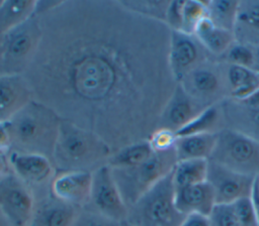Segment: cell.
Segmentation results:
<instances>
[{"instance_id":"18","label":"cell","mask_w":259,"mask_h":226,"mask_svg":"<svg viewBox=\"0 0 259 226\" xmlns=\"http://www.w3.org/2000/svg\"><path fill=\"white\" fill-rule=\"evenodd\" d=\"M175 205L184 216L192 213L208 216L215 205L213 191L207 182L175 189Z\"/></svg>"},{"instance_id":"9","label":"cell","mask_w":259,"mask_h":226,"mask_svg":"<svg viewBox=\"0 0 259 226\" xmlns=\"http://www.w3.org/2000/svg\"><path fill=\"white\" fill-rule=\"evenodd\" d=\"M8 156L12 172L31 190L34 199L51 192L56 170L49 157L17 151H10Z\"/></svg>"},{"instance_id":"5","label":"cell","mask_w":259,"mask_h":226,"mask_svg":"<svg viewBox=\"0 0 259 226\" xmlns=\"http://www.w3.org/2000/svg\"><path fill=\"white\" fill-rule=\"evenodd\" d=\"M184 217L175 205V189L170 173L128 208L125 220L135 226H180Z\"/></svg>"},{"instance_id":"19","label":"cell","mask_w":259,"mask_h":226,"mask_svg":"<svg viewBox=\"0 0 259 226\" xmlns=\"http://www.w3.org/2000/svg\"><path fill=\"white\" fill-rule=\"evenodd\" d=\"M234 34L240 43L259 45V1H239Z\"/></svg>"},{"instance_id":"8","label":"cell","mask_w":259,"mask_h":226,"mask_svg":"<svg viewBox=\"0 0 259 226\" xmlns=\"http://www.w3.org/2000/svg\"><path fill=\"white\" fill-rule=\"evenodd\" d=\"M84 208L93 210L116 222L126 219L128 208L119 193L111 168L107 164L92 173L90 198Z\"/></svg>"},{"instance_id":"46","label":"cell","mask_w":259,"mask_h":226,"mask_svg":"<svg viewBox=\"0 0 259 226\" xmlns=\"http://www.w3.org/2000/svg\"><path fill=\"white\" fill-rule=\"evenodd\" d=\"M258 77H259V72H258Z\"/></svg>"},{"instance_id":"44","label":"cell","mask_w":259,"mask_h":226,"mask_svg":"<svg viewBox=\"0 0 259 226\" xmlns=\"http://www.w3.org/2000/svg\"><path fill=\"white\" fill-rule=\"evenodd\" d=\"M255 187H256V190H257V192L259 194V181L257 180V177H256V180H255Z\"/></svg>"},{"instance_id":"17","label":"cell","mask_w":259,"mask_h":226,"mask_svg":"<svg viewBox=\"0 0 259 226\" xmlns=\"http://www.w3.org/2000/svg\"><path fill=\"white\" fill-rule=\"evenodd\" d=\"M33 100L23 75H0V121H8Z\"/></svg>"},{"instance_id":"38","label":"cell","mask_w":259,"mask_h":226,"mask_svg":"<svg viewBox=\"0 0 259 226\" xmlns=\"http://www.w3.org/2000/svg\"><path fill=\"white\" fill-rule=\"evenodd\" d=\"M247 106V105H246ZM248 124L257 132L259 133V107H250L247 106L246 112Z\"/></svg>"},{"instance_id":"42","label":"cell","mask_w":259,"mask_h":226,"mask_svg":"<svg viewBox=\"0 0 259 226\" xmlns=\"http://www.w3.org/2000/svg\"><path fill=\"white\" fill-rule=\"evenodd\" d=\"M254 54H255V65H254V71L259 72V45L254 46Z\"/></svg>"},{"instance_id":"14","label":"cell","mask_w":259,"mask_h":226,"mask_svg":"<svg viewBox=\"0 0 259 226\" xmlns=\"http://www.w3.org/2000/svg\"><path fill=\"white\" fill-rule=\"evenodd\" d=\"M204 108L206 107L193 99L182 85L177 83L159 117L156 128H167L176 132Z\"/></svg>"},{"instance_id":"34","label":"cell","mask_w":259,"mask_h":226,"mask_svg":"<svg viewBox=\"0 0 259 226\" xmlns=\"http://www.w3.org/2000/svg\"><path fill=\"white\" fill-rule=\"evenodd\" d=\"M116 222L88 208H82L73 226H118Z\"/></svg>"},{"instance_id":"39","label":"cell","mask_w":259,"mask_h":226,"mask_svg":"<svg viewBox=\"0 0 259 226\" xmlns=\"http://www.w3.org/2000/svg\"><path fill=\"white\" fill-rule=\"evenodd\" d=\"M9 153L0 154V180L5 178L7 175L12 173V168L9 162Z\"/></svg>"},{"instance_id":"45","label":"cell","mask_w":259,"mask_h":226,"mask_svg":"<svg viewBox=\"0 0 259 226\" xmlns=\"http://www.w3.org/2000/svg\"><path fill=\"white\" fill-rule=\"evenodd\" d=\"M257 180H258V181H259V175H258V176H257Z\"/></svg>"},{"instance_id":"26","label":"cell","mask_w":259,"mask_h":226,"mask_svg":"<svg viewBox=\"0 0 259 226\" xmlns=\"http://www.w3.org/2000/svg\"><path fill=\"white\" fill-rule=\"evenodd\" d=\"M239 1H206L207 17L217 26L234 32Z\"/></svg>"},{"instance_id":"25","label":"cell","mask_w":259,"mask_h":226,"mask_svg":"<svg viewBox=\"0 0 259 226\" xmlns=\"http://www.w3.org/2000/svg\"><path fill=\"white\" fill-rule=\"evenodd\" d=\"M221 119L220 109L217 105H210L204 108L199 114H197L190 122L176 131L178 137L203 134V133H215L219 132V121Z\"/></svg>"},{"instance_id":"41","label":"cell","mask_w":259,"mask_h":226,"mask_svg":"<svg viewBox=\"0 0 259 226\" xmlns=\"http://www.w3.org/2000/svg\"><path fill=\"white\" fill-rule=\"evenodd\" d=\"M0 226H14L0 209Z\"/></svg>"},{"instance_id":"7","label":"cell","mask_w":259,"mask_h":226,"mask_svg":"<svg viewBox=\"0 0 259 226\" xmlns=\"http://www.w3.org/2000/svg\"><path fill=\"white\" fill-rule=\"evenodd\" d=\"M208 159L234 172L256 178L259 175V140L233 128L220 129Z\"/></svg>"},{"instance_id":"31","label":"cell","mask_w":259,"mask_h":226,"mask_svg":"<svg viewBox=\"0 0 259 226\" xmlns=\"http://www.w3.org/2000/svg\"><path fill=\"white\" fill-rule=\"evenodd\" d=\"M208 219L210 226H240L233 204H215Z\"/></svg>"},{"instance_id":"4","label":"cell","mask_w":259,"mask_h":226,"mask_svg":"<svg viewBox=\"0 0 259 226\" xmlns=\"http://www.w3.org/2000/svg\"><path fill=\"white\" fill-rule=\"evenodd\" d=\"M175 149L154 151L141 164L132 167L111 168L119 193L130 208L160 180L172 173L177 163Z\"/></svg>"},{"instance_id":"28","label":"cell","mask_w":259,"mask_h":226,"mask_svg":"<svg viewBox=\"0 0 259 226\" xmlns=\"http://www.w3.org/2000/svg\"><path fill=\"white\" fill-rule=\"evenodd\" d=\"M128 9L165 22L166 10L170 1H121Z\"/></svg>"},{"instance_id":"22","label":"cell","mask_w":259,"mask_h":226,"mask_svg":"<svg viewBox=\"0 0 259 226\" xmlns=\"http://www.w3.org/2000/svg\"><path fill=\"white\" fill-rule=\"evenodd\" d=\"M34 0H8L0 3V34L19 26L34 15Z\"/></svg>"},{"instance_id":"13","label":"cell","mask_w":259,"mask_h":226,"mask_svg":"<svg viewBox=\"0 0 259 226\" xmlns=\"http://www.w3.org/2000/svg\"><path fill=\"white\" fill-rule=\"evenodd\" d=\"M224 83L228 85L222 70L214 65H206L204 62L191 71L179 84L193 99L207 107L213 105L212 102L221 96Z\"/></svg>"},{"instance_id":"23","label":"cell","mask_w":259,"mask_h":226,"mask_svg":"<svg viewBox=\"0 0 259 226\" xmlns=\"http://www.w3.org/2000/svg\"><path fill=\"white\" fill-rule=\"evenodd\" d=\"M208 159L179 160L172 171V180L175 189L206 182Z\"/></svg>"},{"instance_id":"21","label":"cell","mask_w":259,"mask_h":226,"mask_svg":"<svg viewBox=\"0 0 259 226\" xmlns=\"http://www.w3.org/2000/svg\"><path fill=\"white\" fill-rule=\"evenodd\" d=\"M217 133L218 132L178 137L174 146L177 160L208 159L217 143Z\"/></svg>"},{"instance_id":"16","label":"cell","mask_w":259,"mask_h":226,"mask_svg":"<svg viewBox=\"0 0 259 226\" xmlns=\"http://www.w3.org/2000/svg\"><path fill=\"white\" fill-rule=\"evenodd\" d=\"M91 185V173H60L56 174L51 185V191L57 198L79 208H84L89 202Z\"/></svg>"},{"instance_id":"29","label":"cell","mask_w":259,"mask_h":226,"mask_svg":"<svg viewBox=\"0 0 259 226\" xmlns=\"http://www.w3.org/2000/svg\"><path fill=\"white\" fill-rule=\"evenodd\" d=\"M228 65L249 68L254 71L255 54L254 47L235 41L225 53Z\"/></svg>"},{"instance_id":"36","label":"cell","mask_w":259,"mask_h":226,"mask_svg":"<svg viewBox=\"0 0 259 226\" xmlns=\"http://www.w3.org/2000/svg\"><path fill=\"white\" fill-rule=\"evenodd\" d=\"M11 151V138L7 121H0V154H8Z\"/></svg>"},{"instance_id":"10","label":"cell","mask_w":259,"mask_h":226,"mask_svg":"<svg viewBox=\"0 0 259 226\" xmlns=\"http://www.w3.org/2000/svg\"><path fill=\"white\" fill-rule=\"evenodd\" d=\"M33 208L31 190L13 172L0 180V209L14 226H28Z\"/></svg>"},{"instance_id":"11","label":"cell","mask_w":259,"mask_h":226,"mask_svg":"<svg viewBox=\"0 0 259 226\" xmlns=\"http://www.w3.org/2000/svg\"><path fill=\"white\" fill-rule=\"evenodd\" d=\"M255 177L234 172L208 159L206 182L210 185L215 204H233L237 200L250 197Z\"/></svg>"},{"instance_id":"40","label":"cell","mask_w":259,"mask_h":226,"mask_svg":"<svg viewBox=\"0 0 259 226\" xmlns=\"http://www.w3.org/2000/svg\"><path fill=\"white\" fill-rule=\"evenodd\" d=\"M251 199L254 205V209H255V213H256V217H257V222H258V226H259V194L256 190L255 184H254V188L252 191V195H251Z\"/></svg>"},{"instance_id":"6","label":"cell","mask_w":259,"mask_h":226,"mask_svg":"<svg viewBox=\"0 0 259 226\" xmlns=\"http://www.w3.org/2000/svg\"><path fill=\"white\" fill-rule=\"evenodd\" d=\"M42 37L37 16L0 34V75H23L35 58Z\"/></svg>"},{"instance_id":"20","label":"cell","mask_w":259,"mask_h":226,"mask_svg":"<svg viewBox=\"0 0 259 226\" xmlns=\"http://www.w3.org/2000/svg\"><path fill=\"white\" fill-rule=\"evenodd\" d=\"M205 50L214 55H223L236 41L233 31L217 26L208 17L199 22L193 33Z\"/></svg>"},{"instance_id":"24","label":"cell","mask_w":259,"mask_h":226,"mask_svg":"<svg viewBox=\"0 0 259 226\" xmlns=\"http://www.w3.org/2000/svg\"><path fill=\"white\" fill-rule=\"evenodd\" d=\"M153 152L154 150L148 140L132 143L112 152L107 165L111 168L136 166L147 160Z\"/></svg>"},{"instance_id":"15","label":"cell","mask_w":259,"mask_h":226,"mask_svg":"<svg viewBox=\"0 0 259 226\" xmlns=\"http://www.w3.org/2000/svg\"><path fill=\"white\" fill-rule=\"evenodd\" d=\"M81 209L57 198L51 191L34 199L28 226H73Z\"/></svg>"},{"instance_id":"1","label":"cell","mask_w":259,"mask_h":226,"mask_svg":"<svg viewBox=\"0 0 259 226\" xmlns=\"http://www.w3.org/2000/svg\"><path fill=\"white\" fill-rule=\"evenodd\" d=\"M37 17L42 37L23 74L33 99L112 152L148 140L177 84L166 23L107 0L60 1Z\"/></svg>"},{"instance_id":"2","label":"cell","mask_w":259,"mask_h":226,"mask_svg":"<svg viewBox=\"0 0 259 226\" xmlns=\"http://www.w3.org/2000/svg\"><path fill=\"white\" fill-rule=\"evenodd\" d=\"M112 150L96 133L62 119L52 161L56 174L94 173L107 164Z\"/></svg>"},{"instance_id":"43","label":"cell","mask_w":259,"mask_h":226,"mask_svg":"<svg viewBox=\"0 0 259 226\" xmlns=\"http://www.w3.org/2000/svg\"><path fill=\"white\" fill-rule=\"evenodd\" d=\"M118 226H135V225L132 224V223H130L127 220H123V221L119 222Z\"/></svg>"},{"instance_id":"32","label":"cell","mask_w":259,"mask_h":226,"mask_svg":"<svg viewBox=\"0 0 259 226\" xmlns=\"http://www.w3.org/2000/svg\"><path fill=\"white\" fill-rule=\"evenodd\" d=\"M240 226H258L254 205L250 197H244L233 203Z\"/></svg>"},{"instance_id":"30","label":"cell","mask_w":259,"mask_h":226,"mask_svg":"<svg viewBox=\"0 0 259 226\" xmlns=\"http://www.w3.org/2000/svg\"><path fill=\"white\" fill-rule=\"evenodd\" d=\"M226 76L229 86V93L235 89H238L250 82L259 79L258 73L253 71L252 69L234 65H228Z\"/></svg>"},{"instance_id":"35","label":"cell","mask_w":259,"mask_h":226,"mask_svg":"<svg viewBox=\"0 0 259 226\" xmlns=\"http://www.w3.org/2000/svg\"><path fill=\"white\" fill-rule=\"evenodd\" d=\"M185 1H170L165 15V23L171 30L181 31L183 22V6Z\"/></svg>"},{"instance_id":"33","label":"cell","mask_w":259,"mask_h":226,"mask_svg":"<svg viewBox=\"0 0 259 226\" xmlns=\"http://www.w3.org/2000/svg\"><path fill=\"white\" fill-rule=\"evenodd\" d=\"M178 136L167 128H156L148 138L154 151H165L174 148Z\"/></svg>"},{"instance_id":"12","label":"cell","mask_w":259,"mask_h":226,"mask_svg":"<svg viewBox=\"0 0 259 226\" xmlns=\"http://www.w3.org/2000/svg\"><path fill=\"white\" fill-rule=\"evenodd\" d=\"M205 49L192 34L171 30L168 61L172 76L180 83L191 71L205 62Z\"/></svg>"},{"instance_id":"3","label":"cell","mask_w":259,"mask_h":226,"mask_svg":"<svg viewBox=\"0 0 259 226\" xmlns=\"http://www.w3.org/2000/svg\"><path fill=\"white\" fill-rule=\"evenodd\" d=\"M61 122L53 109L31 100L7 121L11 151L41 154L52 160Z\"/></svg>"},{"instance_id":"37","label":"cell","mask_w":259,"mask_h":226,"mask_svg":"<svg viewBox=\"0 0 259 226\" xmlns=\"http://www.w3.org/2000/svg\"><path fill=\"white\" fill-rule=\"evenodd\" d=\"M180 226H210L208 216L192 213L184 217Z\"/></svg>"},{"instance_id":"47","label":"cell","mask_w":259,"mask_h":226,"mask_svg":"<svg viewBox=\"0 0 259 226\" xmlns=\"http://www.w3.org/2000/svg\"><path fill=\"white\" fill-rule=\"evenodd\" d=\"M0 3H1V1H0Z\"/></svg>"},{"instance_id":"27","label":"cell","mask_w":259,"mask_h":226,"mask_svg":"<svg viewBox=\"0 0 259 226\" xmlns=\"http://www.w3.org/2000/svg\"><path fill=\"white\" fill-rule=\"evenodd\" d=\"M205 17H207L206 1H185L181 31L193 35L197 25Z\"/></svg>"}]
</instances>
